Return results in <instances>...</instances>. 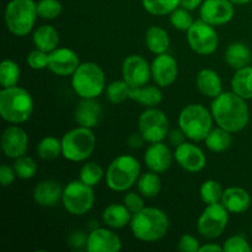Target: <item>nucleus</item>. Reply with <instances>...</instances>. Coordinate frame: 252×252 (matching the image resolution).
<instances>
[{
    "label": "nucleus",
    "mask_w": 252,
    "mask_h": 252,
    "mask_svg": "<svg viewBox=\"0 0 252 252\" xmlns=\"http://www.w3.org/2000/svg\"><path fill=\"white\" fill-rule=\"evenodd\" d=\"M211 112L214 122L230 133L241 132L250 120L246 100L236 95L234 91L221 93L213 98Z\"/></svg>",
    "instance_id": "obj_1"
},
{
    "label": "nucleus",
    "mask_w": 252,
    "mask_h": 252,
    "mask_svg": "<svg viewBox=\"0 0 252 252\" xmlns=\"http://www.w3.org/2000/svg\"><path fill=\"white\" fill-rule=\"evenodd\" d=\"M130 230L135 239L144 243H154L167 234L170 220L164 211L155 207H144L132 216Z\"/></svg>",
    "instance_id": "obj_2"
},
{
    "label": "nucleus",
    "mask_w": 252,
    "mask_h": 252,
    "mask_svg": "<svg viewBox=\"0 0 252 252\" xmlns=\"http://www.w3.org/2000/svg\"><path fill=\"white\" fill-rule=\"evenodd\" d=\"M33 107V98L26 89L16 85L0 91V115L6 122L12 125L26 122L32 116Z\"/></svg>",
    "instance_id": "obj_3"
},
{
    "label": "nucleus",
    "mask_w": 252,
    "mask_h": 252,
    "mask_svg": "<svg viewBox=\"0 0 252 252\" xmlns=\"http://www.w3.org/2000/svg\"><path fill=\"white\" fill-rule=\"evenodd\" d=\"M213 122L214 118L211 111L198 103L187 105L179 115V127L193 142H204L213 129Z\"/></svg>",
    "instance_id": "obj_4"
},
{
    "label": "nucleus",
    "mask_w": 252,
    "mask_h": 252,
    "mask_svg": "<svg viewBox=\"0 0 252 252\" xmlns=\"http://www.w3.org/2000/svg\"><path fill=\"white\" fill-rule=\"evenodd\" d=\"M140 176V164L134 157L122 154L113 159L106 170V184L115 192H126Z\"/></svg>",
    "instance_id": "obj_5"
},
{
    "label": "nucleus",
    "mask_w": 252,
    "mask_h": 252,
    "mask_svg": "<svg viewBox=\"0 0 252 252\" xmlns=\"http://www.w3.org/2000/svg\"><path fill=\"white\" fill-rule=\"evenodd\" d=\"M71 86L80 98H97L105 91V73L98 64L81 63L71 75Z\"/></svg>",
    "instance_id": "obj_6"
},
{
    "label": "nucleus",
    "mask_w": 252,
    "mask_h": 252,
    "mask_svg": "<svg viewBox=\"0 0 252 252\" xmlns=\"http://www.w3.org/2000/svg\"><path fill=\"white\" fill-rule=\"evenodd\" d=\"M38 17L33 0H11L5 9V24L14 36L25 37L32 31Z\"/></svg>",
    "instance_id": "obj_7"
},
{
    "label": "nucleus",
    "mask_w": 252,
    "mask_h": 252,
    "mask_svg": "<svg viewBox=\"0 0 252 252\" xmlns=\"http://www.w3.org/2000/svg\"><path fill=\"white\" fill-rule=\"evenodd\" d=\"M61 140L62 155L71 162L85 161L95 150L96 138L91 128L79 126L66 132Z\"/></svg>",
    "instance_id": "obj_8"
},
{
    "label": "nucleus",
    "mask_w": 252,
    "mask_h": 252,
    "mask_svg": "<svg viewBox=\"0 0 252 252\" xmlns=\"http://www.w3.org/2000/svg\"><path fill=\"white\" fill-rule=\"evenodd\" d=\"M62 202L66 211L73 216H84L94 206L95 194L93 187L81 180L71 181L64 187Z\"/></svg>",
    "instance_id": "obj_9"
},
{
    "label": "nucleus",
    "mask_w": 252,
    "mask_h": 252,
    "mask_svg": "<svg viewBox=\"0 0 252 252\" xmlns=\"http://www.w3.org/2000/svg\"><path fill=\"white\" fill-rule=\"evenodd\" d=\"M138 130L144 137L145 142H164L170 132L167 116L158 107H149L139 116Z\"/></svg>",
    "instance_id": "obj_10"
},
{
    "label": "nucleus",
    "mask_w": 252,
    "mask_h": 252,
    "mask_svg": "<svg viewBox=\"0 0 252 252\" xmlns=\"http://www.w3.org/2000/svg\"><path fill=\"white\" fill-rule=\"evenodd\" d=\"M228 223L229 211L223 204H207L197 220V230L203 238L212 240L223 235Z\"/></svg>",
    "instance_id": "obj_11"
},
{
    "label": "nucleus",
    "mask_w": 252,
    "mask_h": 252,
    "mask_svg": "<svg viewBox=\"0 0 252 252\" xmlns=\"http://www.w3.org/2000/svg\"><path fill=\"white\" fill-rule=\"evenodd\" d=\"M187 42L193 52L201 56H209L218 48L219 38L214 26L202 19L193 22L187 30Z\"/></svg>",
    "instance_id": "obj_12"
},
{
    "label": "nucleus",
    "mask_w": 252,
    "mask_h": 252,
    "mask_svg": "<svg viewBox=\"0 0 252 252\" xmlns=\"http://www.w3.org/2000/svg\"><path fill=\"white\" fill-rule=\"evenodd\" d=\"M123 80L128 83L130 88L147 85L152 76L150 64L144 57L139 54H130L122 63Z\"/></svg>",
    "instance_id": "obj_13"
},
{
    "label": "nucleus",
    "mask_w": 252,
    "mask_h": 252,
    "mask_svg": "<svg viewBox=\"0 0 252 252\" xmlns=\"http://www.w3.org/2000/svg\"><path fill=\"white\" fill-rule=\"evenodd\" d=\"M235 7L230 0H204L199 7V16L212 26H221L233 20Z\"/></svg>",
    "instance_id": "obj_14"
},
{
    "label": "nucleus",
    "mask_w": 252,
    "mask_h": 252,
    "mask_svg": "<svg viewBox=\"0 0 252 252\" xmlns=\"http://www.w3.org/2000/svg\"><path fill=\"white\" fill-rule=\"evenodd\" d=\"M174 159L180 167L191 174L201 172L207 165V158L203 150L193 143L185 142L176 147Z\"/></svg>",
    "instance_id": "obj_15"
},
{
    "label": "nucleus",
    "mask_w": 252,
    "mask_h": 252,
    "mask_svg": "<svg viewBox=\"0 0 252 252\" xmlns=\"http://www.w3.org/2000/svg\"><path fill=\"white\" fill-rule=\"evenodd\" d=\"M152 78L160 88H167L176 81L179 75V65L171 54H158L150 64Z\"/></svg>",
    "instance_id": "obj_16"
},
{
    "label": "nucleus",
    "mask_w": 252,
    "mask_h": 252,
    "mask_svg": "<svg viewBox=\"0 0 252 252\" xmlns=\"http://www.w3.org/2000/svg\"><path fill=\"white\" fill-rule=\"evenodd\" d=\"M80 64L78 54L73 49L63 47V48H56L49 53L47 69L58 76H71Z\"/></svg>",
    "instance_id": "obj_17"
},
{
    "label": "nucleus",
    "mask_w": 252,
    "mask_h": 252,
    "mask_svg": "<svg viewBox=\"0 0 252 252\" xmlns=\"http://www.w3.org/2000/svg\"><path fill=\"white\" fill-rule=\"evenodd\" d=\"M29 135L19 126H10L1 135V149L10 159H17L26 154Z\"/></svg>",
    "instance_id": "obj_18"
},
{
    "label": "nucleus",
    "mask_w": 252,
    "mask_h": 252,
    "mask_svg": "<svg viewBox=\"0 0 252 252\" xmlns=\"http://www.w3.org/2000/svg\"><path fill=\"white\" fill-rule=\"evenodd\" d=\"M172 155L170 148L164 142L150 143L144 153V162L149 171L164 174L171 167Z\"/></svg>",
    "instance_id": "obj_19"
},
{
    "label": "nucleus",
    "mask_w": 252,
    "mask_h": 252,
    "mask_svg": "<svg viewBox=\"0 0 252 252\" xmlns=\"http://www.w3.org/2000/svg\"><path fill=\"white\" fill-rule=\"evenodd\" d=\"M85 249L89 252H117L122 249V241L110 229L97 228L89 234Z\"/></svg>",
    "instance_id": "obj_20"
},
{
    "label": "nucleus",
    "mask_w": 252,
    "mask_h": 252,
    "mask_svg": "<svg viewBox=\"0 0 252 252\" xmlns=\"http://www.w3.org/2000/svg\"><path fill=\"white\" fill-rule=\"evenodd\" d=\"M63 189L62 185L56 180H43L34 187L33 199L42 207H54L62 199Z\"/></svg>",
    "instance_id": "obj_21"
},
{
    "label": "nucleus",
    "mask_w": 252,
    "mask_h": 252,
    "mask_svg": "<svg viewBox=\"0 0 252 252\" xmlns=\"http://www.w3.org/2000/svg\"><path fill=\"white\" fill-rule=\"evenodd\" d=\"M102 108L96 98H81L74 113L76 123L81 127L94 128L100 121Z\"/></svg>",
    "instance_id": "obj_22"
},
{
    "label": "nucleus",
    "mask_w": 252,
    "mask_h": 252,
    "mask_svg": "<svg viewBox=\"0 0 252 252\" xmlns=\"http://www.w3.org/2000/svg\"><path fill=\"white\" fill-rule=\"evenodd\" d=\"M220 203L228 209L229 213L241 214L250 208L251 197L243 187L231 186L224 189Z\"/></svg>",
    "instance_id": "obj_23"
},
{
    "label": "nucleus",
    "mask_w": 252,
    "mask_h": 252,
    "mask_svg": "<svg viewBox=\"0 0 252 252\" xmlns=\"http://www.w3.org/2000/svg\"><path fill=\"white\" fill-rule=\"evenodd\" d=\"M196 85L199 93L209 98H216L223 93V83L220 76L213 69H202L197 74Z\"/></svg>",
    "instance_id": "obj_24"
},
{
    "label": "nucleus",
    "mask_w": 252,
    "mask_h": 252,
    "mask_svg": "<svg viewBox=\"0 0 252 252\" xmlns=\"http://www.w3.org/2000/svg\"><path fill=\"white\" fill-rule=\"evenodd\" d=\"M132 212L125 204L112 203L102 212V221L112 229H123L129 225L132 220Z\"/></svg>",
    "instance_id": "obj_25"
},
{
    "label": "nucleus",
    "mask_w": 252,
    "mask_h": 252,
    "mask_svg": "<svg viewBox=\"0 0 252 252\" xmlns=\"http://www.w3.org/2000/svg\"><path fill=\"white\" fill-rule=\"evenodd\" d=\"M129 98L140 103L144 107L149 108L158 107L162 102L164 95H162L161 88L159 85H144L138 86V88H130Z\"/></svg>",
    "instance_id": "obj_26"
},
{
    "label": "nucleus",
    "mask_w": 252,
    "mask_h": 252,
    "mask_svg": "<svg viewBox=\"0 0 252 252\" xmlns=\"http://www.w3.org/2000/svg\"><path fill=\"white\" fill-rule=\"evenodd\" d=\"M145 46L155 56L166 53L170 48V36L160 26H150L145 32Z\"/></svg>",
    "instance_id": "obj_27"
},
{
    "label": "nucleus",
    "mask_w": 252,
    "mask_h": 252,
    "mask_svg": "<svg viewBox=\"0 0 252 252\" xmlns=\"http://www.w3.org/2000/svg\"><path fill=\"white\" fill-rule=\"evenodd\" d=\"M32 39H33V44L37 49L51 53L58 47L59 33L51 25H42V26L37 27L36 31L33 32Z\"/></svg>",
    "instance_id": "obj_28"
},
{
    "label": "nucleus",
    "mask_w": 252,
    "mask_h": 252,
    "mask_svg": "<svg viewBox=\"0 0 252 252\" xmlns=\"http://www.w3.org/2000/svg\"><path fill=\"white\" fill-rule=\"evenodd\" d=\"M224 57H225L226 64L230 68L238 70V69L249 65L251 61V52L249 47L243 42H234V43L229 44Z\"/></svg>",
    "instance_id": "obj_29"
},
{
    "label": "nucleus",
    "mask_w": 252,
    "mask_h": 252,
    "mask_svg": "<svg viewBox=\"0 0 252 252\" xmlns=\"http://www.w3.org/2000/svg\"><path fill=\"white\" fill-rule=\"evenodd\" d=\"M231 90L244 100L252 98V66L238 69L231 79Z\"/></svg>",
    "instance_id": "obj_30"
},
{
    "label": "nucleus",
    "mask_w": 252,
    "mask_h": 252,
    "mask_svg": "<svg viewBox=\"0 0 252 252\" xmlns=\"http://www.w3.org/2000/svg\"><path fill=\"white\" fill-rule=\"evenodd\" d=\"M229 130L224 129V128L219 127L213 128V129L209 132V134L207 135V138L204 139L206 143V147L208 148L211 152L214 153H223L225 150H228L230 148L231 143H233V138Z\"/></svg>",
    "instance_id": "obj_31"
},
{
    "label": "nucleus",
    "mask_w": 252,
    "mask_h": 252,
    "mask_svg": "<svg viewBox=\"0 0 252 252\" xmlns=\"http://www.w3.org/2000/svg\"><path fill=\"white\" fill-rule=\"evenodd\" d=\"M138 192L144 198H154L161 191V179L157 172H145L139 176L137 181Z\"/></svg>",
    "instance_id": "obj_32"
},
{
    "label": "nucleus",
    "mask_w": 252,
    "mask_h": 252,
    "mask_svg": "<svg viewBox=\"0 0 252 252\" xmlns=\"http://www.w3.org/2000/svg\"><path fill=\"white\" fill-rule=\"evenodd\" d=\"M21 70L16 62L11 59H5L0 65V85L1 88L16 86L20 81Z\"/></svg>",
    "instance_id": "obj_33"
},
{
    "label": "nucleus",
    "mask_w": 252,
    "mask_h": 252,
    "mask_svg": "<svg viewBox=\"0 0 252 252\" xmlns=\"http://www.w3.org/2000/svg\"><path fill=\"white\" fill-rule=\"evenodd\" d=\"M142 5L150 15L165 16L180 6V0H142Z\"/></svg>",
    "instance_id": "obj_34"
},
{
    "label": "nucleus",
    "mask_w": 252,
    "mask_h": 252,
    "mask_svg": "<svg viewBox=\"0 0 252 252\" xmlns=\"http://www.w3.org/2000/svg\"><path fill=\"white\" fill-rule=\"evenodd\" d=\"M37 154L47 161L57 159L62 154V140L56 137H44L37 144Z\"/></svg>",
    "instance_id": "obj_35"
},
{
    "label": "nucleus",
    "mask_w": 252,
    "mask_h": 252,
    "mask_svg": "<svg viewBox=\"0 0 252 252\" xmlns=\"http://www.w3.org/2000/svg\"><path fill=\"white\" fill-rule=\"evenodd\" d=\"M224 189L221 185L216 180H207L202 184L199 189V196L204 204H214L220 203L221 197H223Z\"/></svg>",
    "instance_id": "obj_36"
},
{
    "label": "nucleus",
    "mask_w": 252,
    "mask_h": 252,
    "mask_svg": "<svg viewBox=\"0 0 252 252\" xmlns=\"http://www.w3.org/2000/svg\"><path fill=\"white\" fill-rule=\"evenodd\" d=\"M130 86L126 80H115L106 88V97L113 105H120L129 98Z\"/></svg>",
    "instance_id": "obj_37"
},
{
    "label": "nucleus",
    "mask_w": 252,
    "mask_h": 252,
    "mask_svg": "<svg viewBox=\"0 0 252 252\" xmlns=\"http://www.w3.org/2000/svg\"><path fill=\"white\" fill-rule=\"evenodd\" d=\"M106 172H103V169L96 162H86L83 165L80 169V174H79V180L84 182V184L89 185V186L94 187L96 185L100 184L102 177L105 176Z\"/></svg>",
    "instance_id": "obj_38"
},
{
    "label": "nucleus",
    "mask_w": 252,
    "mask_h": 252,
    "mask_svg": "<svg viewBox=\"0 0 252 252\" xmlns=\"http://www.w3.org/2000/svg\"><path fill=\"white\" fill-rule=\"evenodd\" d=\"M12 167L16 172V176L22 180L32 179V177L36 176L37 171H38L37 162L32 158L26 157V155H22V157L15 159Z\"/></svg>",
    "instance_id": "obj_39"
},
{
    "label": "nucleus",
    "mask_w": 252,
    "mask_h": 252,
    "mask_svg": "<svg viewBox=\"0 0 252 252\" xmlns=\"http://www.w3.org/2000/svg\"><path fill=\"white\" fill-rule=\"evenodd\" d=\"M170 22L179 31H187L193 25L194 20L189 10L185 7H177L170 14Z\"/></svg>",
    "instance_id": "obj_40"
},
{
    "label": "nucleus",
    "mask_w": 252,
    "mask_h": 252,
    "mask_svg": "<svg viewBox=\"0 0 252 252\" xmlns=\"http://www.w3.org/2000/svg\"><path fill=\"white\" fill-rule=\"evenodd\" d=\"M38 16L46 20H54L61 15L62 4L59 0H39L37 2Z\"/></svg>",
    "instance_id": "obj_41"
},
{
    "label": "nucleus",
    "mask_w": 252,
    "mask_h": 252,
    "mask_svg": "<svg viewBox=\"0 0 252 252\" xmlns=\"http://www.w3.org/2000/svg\"><path fill=\"white\" fill-rule=\"evenodd\" d=\"M49 53L41 51V49H33L30 52L26 57V63L33 70H43L48 68Z\"/></svg>",
    "instance_id": "obj_42"
},
{
    "label": "nucleus",
    "mask_w": 252,
    "mask_h": 252,
    "mask_svg": "<svg viewBox=\"0 0 252 252\" xmlns=\"http://www.w3.org/2000/svg\"><path fill=\"white\" fill-rule=\"evenodd\" d=\"M224 252H251V246L243 235H233L225 240Z\"/></svg>",
    "instance_id": "obj_43"
},
{
    "label": "nucleus",
    "mask_w": 252,
    "mask_h": 252,
    "mask_svg": "<svg viewBox=\"0 0 252 252\" xmlns=\"http://www.w3.org/2000/svg\"><path fill=\"white\" fill-rule=\"evenodd\" d=\"M123 204L132 212V214H134L144 208V199H143V196L140 193L129 192L123 198Z\"/></svg>",
    "instance_id": "obj_44"
},
{
    "label": "nucleus",
    "mask_w": 252,
    "mask_h": 252,
    "mask_svg": "<svg viewBox=\"0 0 252 252\" xmlns=\"http://www.w3.org/2000/svg\"><path fill=\"white\" fill-rule=\"evenodd\" d=\"M201 244L193 235L185 234L179 240V249L182 252H199Z\"/></svg>",
    "instance_id": "obj_45"
},
{
    "label": "nucleus",
    "mask_w": 252,
    "mask_h": 252,
    "mask_svg": "<svg viewBox=\"0 0 252 252\" xmlns=\"http://www.w3.org/2000/svg\"><path fill=\"white\" fill-rule=\"evenodd\" d=\"M88 234L84 230H75L69 235L68 244L73 249H83L86 248V243H88Z\"/></svg>",
    "instance_id": "obj_46"
},
{
    "label": "nucleus",
    "mask_w": 252,
    "mask_h": 252,
    "mask_svg": "<svg viewBox=\"0 0 252 252\" xmlns=\"http://www.w3.org/2000/svg\"><path fill=\"white\" fill-rule=\"evenodd\" d=\"M16 172H15L14 167L9 166L6 164H2L0 166V182L4 187L10 186L14 184L15 179H16Z\"/></svg>",
    "instance_id": "obj_47"
},
{
    "label": "nucleus",
    "mask_w": 252,
    "mask_h": 252,
    "mask_svg": "<svg viewBox=\"0 0 252 252\" xmlns=\"http://www.w3.org/2000/svg\"><path fill=\"white\" fill-rule=\"evenodd\" d=\"M186 134L182 132L181 128L179 127V129H172L170 130L169 134H167V139H169V143L171 145H174L175 148L181 145L182 143L186 142Z\"/></svg>",
    "instance_id": "obj_48"
},
{
    "label": "nucleus",
    "mask_w": 252,
    "mask_h": 252,
    "mask_svg": "<svg viewBox=\"0 0 252 252\" xmlns=\"http://www.w3.org/2000/svg\"><path fill=\"white\" fill-rule=\"evenodd\" d=\"M144 142H145L144 137H143L139 132L133 133V134H130V137L128 138V144H129L130 148H134V149L135 148L143 147Z\"/></svg>",
    "instance_id": "obj_49"
},
{
    "label": "nucleus",
    "mask_w": 252,
    "mask_h": 252,
    "mask_svg": "<svg viewBox=\"0 0 252 252\" xmlns=\"http://www.w3.org/2000/svg\"><path fill=\"white\" fill-rule=\"evenodd\" d=\"M203 0H180V6L185 7L189 11H193V10L201 7Z\"/></svg>",
    "instance_id": "obj_50"
},
{
    "label": "nucleus",
    "mask_w": 252,
    "mask_h": 252,
    "mask_svg": "<svg viewBox=\"0 0 252 252\" xmlns=\"http://www.w3.org/2000/svg\"><path fill=\"white\" fill-rule=\"evenodd\" d=\"M199 252H224V248L218 244L208 243L199 248Z\"/></svg>",
    "instance_id": "obj_51"
},
{
    "label": "nucleus",
    "mask_w": 252,
    "mask_h": 252,
    "mask_svg": "<svg viewBox=\"0 0 252 252\" xmlns=\"http://www.w3.org/2000/svg\"><path fill=\"white\" fill-rule=\"evenodd\" d=\"M234 5H246L251 1V0H230Z\"/></svg>",
    "instance_id": "obj_52"
}]
</instances>
